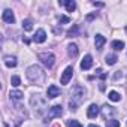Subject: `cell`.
I'll list each match as a JSON object with an SVG mask.
<instances>
[{"label":"cell","mask_w":127,"mask_h":127,"mask_svg":"<svg viewBox=\"0 0 127 127\" xmlns=\"http://www.w3.org/2000/svg\"><path fill=\"white\" fill-rule=\"evenodd\" d=\"M112 48H114L115 51H121V49L124 48V42H123V40H114V42H112Z\"/></svg>","instance_id":"15"},{"label":"cell","mask_w":127,"mask_h":127,"mask_svg":"<svg viewBox=\"0 0 127 127\" xmlns=\"http://www.w3.org/2000/svg\"><path fill=\"white\" fill-rule=\"evenodd\" d=\"M117 60H118V57H117L115 54H109V55H106V57H105V61H106V64H109V66L115 64V63H117Z\"/></svg>","instance_id":"13"},{"label":"cell","mask_w":127,"mask_h":127,"mask_svg":"<svg viewBox=\"0 0 127 127\" xmlns=\"http://www.w3.org/2000/svg\"><path fill=\"white\" fill-rule=\"evenodd\" d=\"M55 127H57V126H55Z\"/></svg>","instance_id":"29"},{"label":"cell","mask_w":127,"mask_h":127,"mask_svg":"<svg viewBox=\"0 0 127 127\" xmlns=\"http://www.w3.org/2000/svg\"><path fill=\"white\" fill-rule=\"evenodd\" d=\"M2 18H3V21L8 23V24H14V23H15V17H14V14H12L11 9H5Z\"/></svg>","instance_id":"6"},{"label":"cell","mask_w":127,"mask_h":127,"mask_svg":"<svg viewBox=\"0 0 127 127\" xmlns=\"http://www.w3.org/2000/svg\"><path fill=\"white\" fill-rule=\"evenodd\" d=\"M11 84H12L14 87H18V85L21 84V79H20V76H12V79H11Z\"/></svg>","instance_id":"23"},{"label":"cell","mask_w":127,"mask_h":127,"mask_svg":"<svg viewBox=\"0 0 127 127\" xmlns=\"http://www.w3.org/2000/svg\"><path fill=\"white\" fill-rule=\"evenodd\" d=\"M37 57H39V60L43 63L46 67H52L54 66V61H55L54 54H51V52H40Z\"/></svg>","instance_id":"2"},{"label":"cell","mask_w":127,"mask_h":127,"mask_svg":"<svg viewBox=\"0 0 127 127\" xmlns=\"http://www.w3.org/2000/svg\"><path fill=\"white\" fill-rule=\"evenodd\" d=\"M23 29H24L26 32H30V30L33 29V24H32V21H30V20H24V21H23Z\"/></svg>","instance_id":"18"},{"label":"cell","mask_w":127,"mask_h":127,"mask_svg":"<svg viewBox=\"0 0 127 127\" xmlns=\"http://www.w3.org/2000/svg\"><path fill=\"white\" fill-rule=\"evenodd\" d=\"M108 97H109L112 102H120V99H121V96H120L117 91H111V93L108 94Z\"/></svg>","instance_id":"17"},{"label":"cell","mask_w":127,"mask_h":127,"mask_svg":"<svg viewBox=\"0 0 127 127\" xmlns=\"http://www.w3.org/2000/svg\"><path fill=\"white\" fill-rule=\"evenodd\" d=\"M105 42H106V39L102 36V34H96V37H94V45H96V48L100 51L102 48H103V45H105Z\"/></svg>","instance_id":"10"},{"label":"cell","mask_w":127,"mask_h":127,"mask_svg":"<svg viewBox=\"0 0 127 127\" xmlns=\"http://www.w3.org/2000/svg\"><path fill=\"white\" fill-rule=\"evenodd\" d=\"M67 51H69V55H70V57H76V55H78V46H76L75 43H70V45L67 46Z\"/></svg>","instance_id":"14"},{"label":"cell","mask_w":127,"mask_h":127,"mask_svg":"<svg viewBox=\"0 0 127 127\" xmlns=\"http://www.w3.org/2000/svg\"><path fill=\"white\" fill-rule=\"evenodd\" d=\"M33 40H34L36 43H43V42L46 40V33H45V30L39 29V30L34 33V36H33Z\"/></svg>","instance_id":"5"},{"label":"cell","mask_w":127,"mask_h":127,"mask_svg":"<svg viewBox=\"0 0 127 127\" xmlns=\"http://www.w3.org/2000/svg\"><path fill=\"white\" fill-rule=\"evenodd\" d=\"M94 17H97V14H93V15H88V17H87V18H88V20H93V18H94Z\"/></svg>","instance_id":"25"},{"label":"cell","mask_w":127,"mask_h":127,"mask_svg":"<svg viewBox=\"0 0 127 127\" xmlns=\"http://www.w3.org/2000/svg\"><path fill=\"white\" fill-rule=\"evenodd\" d=\"M27 78L32 81V82H34V84H37V85H40L42 82H43V78H45V73H43V70L39 67V66H30L29 69H27Z\"/></svg>","instance_id":"1"},{"label":"cell","mask_w":127,"mask_h":127,"mask_svg":"<svg viewBox=\"0 0 127 127\" xmlns=\"http://www.w3.org/2000/svg\"><path fill=\"white\" fill-rule=\"evenodd\" d=\"M106 127H120V121H117V120H108L106 121Z\"/></svg>","instance_id":"21"},{"label":"cell","mask_w":127,"mask_h":127,"mask_svg":"<svg viewBox=\"0 0 127 127\" xmlns=\"http://www.w3.org/2000/svg\"><path fill=\"white\" fill-rule=\"evenodd\" d=\"M87 115L90 117V118H96L97 115H99V106L97 105H90L88 106V111H87Z\"/></svg>","instance_id":"9"},{"label":"cell","mask_w":127,"mask_h":127,"mask_svg":"<svg viewBox=\"0 0 127 127\" xmlns=\"http://www.w3.org/2000/svg\"><path fill=\"white\" fill-rule=\"evenodd\" d=\"M11 100H21L23 99V93L21 91H11Z\"/></svg>","instance_id":"16"},{"label":"cell","mask_w":127,"mask_h":127,"mask_svg":"<svg viewBox=\"0 0 127 127\" xmlns=\"http://www.w3.org/2000/svg\"><path fill=\"white\" fill-rule=\"evenodd\" d=\"M91 66H93V58H91V55H85L82 58V61H81V69L82 70H88Z\"/></svg>","instance_id":"7"},{"label":"cell","mask_w":127,"mask_h":127,"mask_svg":"<svg viewBox=\"0 0 127 127\" xmlns=\"http://www.w3.org/2000/svg\"><path fill=\"white\" fill-rule=\"evenodd\" d=\"M46 96L49 99H55L57 96H60V88L57 85H49L48 87V91H46Z\"/></svg>","instance_id":"8"},{"label":"cell","mask_w":127,"mask_h":127,"mask_svg":"<svg viewBox=\"0 0 127 127\" xmlns=\"http://www.w3.org/2000/svg\"><path fill=\"white\" fill-rule=\"evenodd\" d=\"M88 127H99V126H94V124H90Z\"/></svg>","instance_id":"27"},{"label":"cell","mask_w":127,"mask_h":127,"mask_svg":"<svg viewBox=\"0 0 127 127\" xmlns=\"http://www.w3.org/2000/svg\"><path fill=\"white\" fill-rule=\"evenodd\" d=\"M126 32H127V27H126Z\"/></svg>","instance_id":"28"},{"label":"cell","mask_w":127,"mask_h":127,"mask_svg":"<svg viewBox=\"0 0 127 127\" xmlns=\"http://www.w3.org/2000/svg\"><path fill=\"white\" fill-rule=\"evenodd\" d=\"M60 5H64L67 12H73V11L76 9V3L73 2V0H66V2H60Z\"/></svg>","instance_id":"11"},{"label":"cell","mask_w":127,"mask_h":127,"mask_svg":"<svg viewBox=\"0 0 127 127\" xmlns=\"http://www.w3.org/2000/svg\"><path fill=\"white\" fill-rule=\"evenodd\" d=\"M67 126H69V127H82V124L78 123L76 120H69V121H67Z\"/></svg>","instance_id":"22"},{"label":"cell","mask_w":127,"mask_h":127,"mask_svg":"<svg viewBox=\"0 0 127 127\" xmlns=\"http://www.w3.org/2000/svg\"><path fill=\"white\" fill-rule=\"evenodd\" d=\"M93 5H94V6H99V8H100V6H103V3H96V2H94Z\"/></svg>","instance_id":"26"},{"label":"cell","mask_w":127,"mask_h":127,"mask_svg":"<svg viewBox=\"0 0 127 127\" xmlns=\"http://www.w3.org/2000/svg\"><path fill=\"white\" fill-rule=\"evenodd\" d=\"M78 30H79V29H78V26H73V27L67 32V36H69V37H75V36H78V34H79V33H78Z\"/></svg>","instance_id":"19"},{"label":"cell","mask_w":127,"mask_h":127,"mask_svg":"<svg viewBox=\"0 0 127 127\" xmlns=\"http://www.w3.org/2000/svg\"><path fill=\"white\" fill-rule=\"evenodd\" d=\"M121 75H123V73H121V72L118 70V72L115 73V76H114V78H115V79H118V78H121Z\"/></svg>","instance_id":"24"},{"label":"cell","mask_w":127,"mask_h":127,"mask_svg":"<svg viewBox=\"0 0 127 127\" xmlns=\"http://www.w3.org/2000/svg\"><path fill=\"white\" fill-rule=\"evenodd\" d=\"M61 114H63L61 106H60V105H54L52 108H49V112H48V115H46V121L51 120V118H58Z\"/></svg>","instance_id":"3"},{"label":"cell","mask_w":127,"mask_h":127,"mask_svg":"<svg viewBox=\"0 0 127 127\" xmlns=\"http://www.w3.org/2000/svg\"><path fill=\"white\" fill-rule=\"evenodd\" d=\"M72 75H73V67H72V66L66 67V69H64V72H63V75H61V78H60V82H61L63 85L69 84V81H70Z\"/></svg>","instance_id":"4"},{"label":"cell","mask_w":127,"mask_h":127,"mask_svg":"<svg viewBox=\"0 0 127 127\" xmlns=\"http://www.w3.org/2000/svg\"><path fill=\"white\" fill-rule=\"evenodd\" d=\"M57 20H58V23H60V24H67V23L70 21V18H69V17H66V15H58V17H57Z\"/></svg>","instance_id":"20"},{"label":"cell","mask_w":127,"mask_h":127,"mask_svg":"<svg viewBox=\"0 0 127 127\" xmlns=\"http://www.w3.org/2000/svg\"><path fill=\"white\" fill-rule=\"evenodd\" d=\"M5 64H6L8 67H15V66H17V58L12 57V55H6V57H5Z\"/></svg>","instance_id":"12"}]
</instances>
